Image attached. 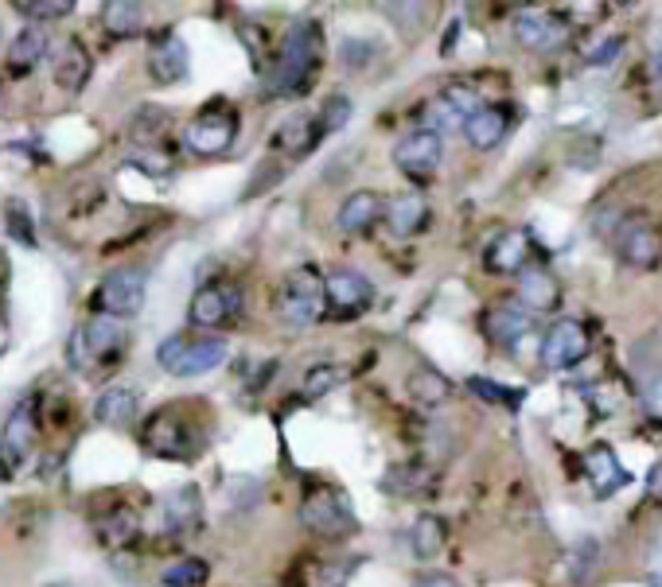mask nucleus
I'll return each instance as SVG.
<instances>
[{
  "label": "nucleus",
  "instance_id": "nucleus-1",
  "mask_svg": "<svg viewBox=\"0 0 662 587\" xmlns=\"http://www.w3.org/2000/svg\"><path fill=\"white\" fill-rule=\"evenodd\" d=\"M320 59H324V28L312 16H301V20L289 23L285 39H281L278 55L265 67V90L278 94V98H296L312 86L320 70Z\"/></svg>",
  "mask_w": 662,
  "mask_h": 587
},
{
  "label": "nucleus",
  "instance_id": "nucleus-2",
  "mask_svg": "<svg viewBox=\"0 0 662 587\" xmlns=\"http://www.w3.org/2000/svg\"><path fill=\"white\" fill-rule=\"evenodd\" d=\"M125 351H129V323L101 312H94L86 323H78L67 339V362L78 374H98V370L114 366Z\"/></svg>",
  "mask_w": 662,
  "mask_h": 587
},
{
  "label": "nucleus",
  "instance_id": "nucleus-3",
  "mask_svg": "<svg viewBox=\"0 0 662 587\" xmlns=\"http://www.w3.org/2000/svg\"><path fill=\"white\" fill-rule=\"evenodd\" d=\"M273 312H278L281 327H317L328 320V300H324V273L317 265H296L285 273L278 296H273Z\"/></svg>",
  "mask_w": 662,
  "mask_h": 587
},
{
  "label": "nucleus",
  "instance_id": "nucleus-4",
  "mask_svg": "<svg viewBox=\"0 0 662 587\" xmlns=\"http://www.w3.org/2000/svg\"><path fill=\"white\" fill-rule=\"evenodd\" d=\"M140 440L160 459H195L203 451V443H207V432H203V424L195 417H184L179 404H168V409H156L145 420Z\"/></svg>",
  "mask_w": 662,
  "mask_h": 587
},
{
  "label": "nucleus",
  "instance_id": "nucleus-5",
  "mask_svg": "<svg viewBox=\"0 0 662 587\" xmlns=\"http://www.w3.org/2000/svg\"><path fill=\"white\" fill-rule=\"evenodd\" d=\"M231 354L223 335H172L156 346V366L172 378H203L218 370Z\"/></svg>",
  "mask_w": 662,
  "mask_h": 587
},
{
  "label": "nucleus",
  "instance_id": "nucleus-6",
  "mask_svg": "<svg viewBox=\"0 0 662 587\" xmlns=\"http://www.w3.org/2000/svg\"><path fill=\"white\" fill-rule=\"evenodd\" d=\"M301 526L309 529L312 537H324V541H343V537L354 534V510L351 498L335 487H312L301 502Z\"/></svg>",
  "mask_w": 662,
  "mask_h": 587
},
{
  "label": "nucleus",
  "instance_id": "nucleus-7",
  "mask_svg": "<svg viewBox=\"0 0 662 587\" xmlns=\"http://www.w3.org/2000/svg\"><path fill=\"white\" fill-rule=\"evenodd\" d=\"M234 140H238V114H234L226 101H211L195 114V121L184 129V145L192 156L203 160H215V156L231 153Z\"/></svg>",
  "mask_w": 662,
  "mask_h": 587
},
{
  "label": "nucleus",
  "instance_id": "nucleus-8",
  "mask_svg": "<svg viewBox=\"0 0 662 587\" xmlns=\"http://www.w3.org/2000/svg\"><path fill=\"white\" fill-rule=\"evenodd\" d=\"M148 292V273L140 265H121L114 273H106L94 288V312L114 315V320H129L145 307Z\"/></svg>",
  "mask_w": 662,
  "mask_h": 587
},
{
  "label": "nucleus",
  "instance_id": "nucleus-9",
  "mask_svg": "<svg viewBox=\"0 0 662 587\" xmlns=\"http://www.w3.org/2000/svg\"><path fill=\"white\" fill-rule=\"evenodd\" d=\"M242 304H246V296H242L238 284L211 281V284H203V288L192 296V304H187V323L199 331L231 327V323L242 315Z\"/></svg>",
  "mask_w": 662,
  "mask_h": 587
},
{
  "label": "nucleus",
  "instance_id": "nucleus-10",
  "mask_svg": "<svg viewBox=\"0 0 662 587\" xmlns=\"http://www.w3.org/2000/svg\"><path fill=\"white\" fill-rule=\"evenodd\" d=\"M36 432H39L36 401H20L8 412L4 424H0V479L16 475L36 456Z\"/></svg>",
  "mask_w": 662,
  "mask_h": 587
},
{
  "label": "nucleus",
  "instance_id": "nucleus-11",
  "mask_svg": "<svg viewBox=\"0 0 662 587\" xmlns=\"http://www.w3.org/2000/svg\"><path fill=\"white\" fill-rule=\"evenodd\" d=\"M324 300H328V315L331 320H359L370 304H374V284L367 281L354 268H335L331 276H324Z\"/></svg>",
  "mask_w": 662,
  "mask_h": 587
},
{
  "label": "nucleus",
  "instance_id": "nucleus-12",
  "mask_svg": "<svg viewBox=\"0 0 662 587\" xmlns=\"http://www.w3.org/2000/svg\"><path fill=\"white\" fill-rule=\"evenodd\" d=\"M445 160V137L429 129H413L393 145V168L406 172L409 179H432Z\"/></svg>",
  "mask_w": 662,
  "mask_h": 587
},
{
  "label": "nucleus",
  "instance_id": "nucleus-13",
  "mask_svg": "<svg viewBox=\"0 0 662 587\" xmlns=\"http://www.w3.org/2000/svg\"><path fill=\"white\" fill-rule=\"evenodd\" d=\"M588 346H593V339H588V327L581 320H557L554 327L546 331V339H542V366L546 370H569L577 366V362H585Z\"/></svg>",
  "mask_w": 662,
  "mask_h": 587
},
{
  "label": "nucleus",
  "instance_id": "nucleus-14",
  "mask_svg": "<svg viewBox=\"0 0 662 587\" xmlns=\"http://www.w3.org/2000/svg\"><path fill=\"white\" fill-rule=\"evenodd\" d=\"M515 39L526 51H557L569 39V23L549 8H526L515 16Z\"/></svg>",
  "mask_w": 662,
  "mask_h": 587
},
{
  "label": "nucleus",
  "instance_id": "nucleus-15",
  "mask_svg": "<svg viewBox=\"0 0 662 587\" xmlns=\"http://www.w3.org/2000/svg\"><path fill=\"white\" fill-rule=\"evenodd\" d=\"M616 253L627 261L632 268H655L662 257V237L651 222L643 218H627L616 229Z\"/></svg>",
  "mask_w": 662,
  "mask_h": 587
},
{
  "label": "nucleus",
  "instance_id": "nucleus-16",
  "mask_svg": "<svg viewBox=\"0 0 662 587\" xmlns=\"http://www.w3.org/2000/svg\"><path fill=\"white\" fill-rule=\"evenodd\" d=\"M187 43L176 31H156L153 43H148V75L156 86H176L187 75Z\"/></svg>",
  "mask_w": 662,
  "mask_h": 587
},
{
  "label": "nucleus",
  "instance_id": "nucleus-17",
  "mask_svg": "<svg viewBox=\"0 0 662 587\" xmlns=\"http://www.w3.org/2000/svg\"><path fill=\"white\" fill-rule=\"evenodd\" d=\"M51 75H55V86H59L62 94H82L86 82H90V51L82 47V39H62L59 47H55L51 55Z\"/></svg>",
  "mask_w": 662,
  "mask_h": 587
},
{
  "label": "nucleus",
  "instance_id": "nucleus-18",
  "mask_svg": "<svg viewBox=\"0 0 662 587\" xmlns=\"http://www.w3.org/2000/svg\"><path fill=\"white\" fill-rule=\"evenodd\" d=\"M581 463H585V475L588 482H593V495L596 498H612L620 495V490L632 482V475H627V467L620 463V456L609 448V443H593V448L581 456Z\"/></svg>",
  "mask_w": 662,
  "mask_h": 587
},
{
  "label": "nucleus",
  "instance_id": "nucleus-19",
  "mask_svg": "<svg viewBox=\"0 0 662 587\" xmlns=\"http://www.w3.org/2000/svg\"><path fill=\"white\" fill-rule=\"evenodd\" d=\"M382 211H386V198L378 192H351L335 211V229L351 237L370 234V229L382 222Z\"/></svg>",
  "mask_w": 662,
  "mask_h": 587
},
{
  "label": "nucleus",
  "instance_id": "nucleus-20",
  "mask_svg": "<svg viewBox=\"0 0 662 587\" xmlns=\"http://www.w3.org/2000/svg\"><path fill=\"white\" fill-rule=\"evenodd\" d=\"M484 265L499 276H518L530 265V237L523 229H503L491 237V245L484 250Z\"/></svg>",
  "mask_w": 662,
  "mask_h": 587
},
{
  "label": "nucleus",
  "instance_id": "nucleus-21",
  "mask_svg": "<svg viewBox=\"0 0 662 587\" xmlns=\"http://www.w3.org/2000/svg\"><path fill=\"white\" fill-rule=\"evenodd\" d=\"M51 55V39H47V31L39 28V23H28V28L20 31V36L8 43V55H4V67L12 78H28L31 70L39 67V62Z\"/></svg>",
  "mask_w": 662,
  "mask_h": 587
},
{
  "label": "nucleus",
  "instance_id": "nucleus-22",
  "mask_svg": "<svg viewBox=\"0 0 662 587\" xmlns=\"http://www.w3.org/2000/svg\"><path fill=\"white\" fill-rule=\"evenodd\" d=\"M164 526H168L172 537H192L195 529L203 526V495L199 487H176L168 498H164Z\"/></svg>",
  "mask_w": 662,
  "mask_h": 587
},
{
  "label": "nucleus",
  "instance_id": "nucleus-23",
  "mask_svg": "<svg viewBox=\"0 0 662 587\" xmlns=\"http://www.w3.org/2000/svg\"><path fill=\"white\" fill-rule=\"evenodd\" d=\"M518 300H523V312H554L562 304V284L549 268L526 265L518 273Z\"/></svg>",
  "mask_w": 662,
  "mask_h": 587
},
{
  "label": "nucleus",
  "instance_id": "nucleus-24",
  "mask_svg": "<svg viewBox=\"0 0 662 587\" xmlns=\"http://www.w3.org/2000/svg\"><path fill=\"white\" fill-rule=\"evenodd\" d=\"M386 226H390L393 237H417L425 234V226H429V203H425V195L417 192H406V195H393L390 203H386L382 211Z\"/></svg>",
  "mask_w": 662,
  "mask_h": 587
},
{
  "label": "nucleus",
  "instance_id": "nucleus-25",
  "mask_svg": "<svg viewBox=\"0 0 662 587\" xmlns=\"http://www.w3.org/2000/svg\"><path fill=\"white\" fill-rule=\"evenodd\" d=\"M460 129H464V140H468L471 148L491 153V148H499L503 137L510 133V114L503 106H479L476 114L460 125Z\"/></svg>",
  "mask_w": 662,
  "mask_h": 587
},
{
  "label": "nucleus",
  "instance_id": "nucleus-26",
  "mask_svg": "<svg viewBox=\"0 0 662 587\" xmlns=\"http://www.w3.org/2000/svg\"><path fill=\"white\" fill-rule=\"evenodd\" d=\"M140 417V397L129 385H109L106 393L94 401V420L106 428H133Z\"/></svg>",
  "mask_w": 662,
  "mask_h": 587
},
{
  "label": "nucleus",
  "instance_id": "nucleus-27",
  "mask_svg": "<svg viewBox=\"0 0 662 587\" xmlns=\"http://www.w3.org/2000/svg\"><path fill=\"white\" fill-rule=\"evenodd\" d=\"M484 335L491 339L495 346H518L530 335V315L515 304H499V307H491V312H484Z\"/></svg>",
  "mask_w": 662,
  "mask_h": 587
},
{
  "label": "nucleus",
  "instance_id": "nucleus-28",
  "mask_svg": "<svg viewBox=\"0 0 662 587\" xmlns=\"http://www.w3.org/2000/svg\"><path fill=\"white\" fill-rule=\"evenodd\" d=\"M317 145H320V133H317V117L312 114H289L285 121L278 125V137H273V148L293 156V160L309 156Z\"/></svg>",
  "mask_w": 662,
  "mask_h": 587
},
{
  "label": "nucleus",
  "instance_id": "nucleus-29",
  "mask_svg": "<svg viewBox=\"0 0 662 587\" xmlns=\"http://www.w3.org/2000/svg\"><path fill=\"white\" fill-rule=\"evenodd\" d=\"M145 16L148 8L137 0H109V4H101V31L109 39H133L145 31Z\"/></svg>",
  "mask_w": 662,
  "mask_h": 587
},
{
  "label": "nucleus",
  "instance_id": "nucleus-30",
  "mask_svg": "<svg viewBox=\"0 0 662 587\" xmlns=\"http://www.w3.org/2000/svg\"><path fill=\"white\" fill-rule=\"evenodd\" d=\"M94 534H98V541L106 549H125V545H133L140 537V513L133 506H117V510L101 513Z\"/></svg>",
  "mask_w": 662,
  "mask_h": 587
},
{
  "label": "nucleus",
  "instance_id": "nucleus-31",
  "mask_svg": "<svg viewBox=\"0 0 662 587\" xmlns=\"http://www.w3.org/2000/svg\"><path fill=\"white\" fill-rule=\"evenodd\" d=\"M362 560H309L304 568H296L293 587H347Z\"/></svg>",
  "mask_w": 662,
  "mask_h": 587
},
{
  "label": "nucleus",
  "instance_id": "nucleus-32",
  "mask_svg": "<svg viewBox=\"0 0 662 587\" xmlns=\"http://www.w3.org/2000/svg\"><path fill=\"white\" fill-rule=\"evenodd\" d=\"M172 129V114L160 106H140L137 117L129 121V145L137 153H148V148H160L164 133Z\"/></svg>",
  "mask_w": 662,
  "mask_h": 587
},
{
  "label": "nucleus",
  "instance_id": "nucleus-33",
  "mask_svg": "<svg viewBox=\"0 0 662 587\" xmlns=\"http://www.w3.org/2000/svg\"><path fill=\"white\" fill-rule=\"evenodd\" d=\"M448 545V526L437 518V513H421L409 529V549H413L417 560H437Z\"/></svg>",
  "mask_w": 662,
  "mask_h": 587
},
{
  "label": "nucleus",
  "instance_id": "nucleus-34",
  "mask_svg": "<svg viewBox=\"0 0 662 587\" xmlns=\"http://www.w3.org/2000/svg\"><path fill=\"white\" fill-rule=\"evenodd\" d=\"M432 487V471L425 463H398L386 471L382 490L386 495H398V498H417Z\"/></svg>",
  "mask_w": 662,
  "mask_h": 587
},
{
  "label": "nucleus",
  "instance_id": "nucleus-35",
  "mask_svg": "<svg viewBox=\"0 0 662 587\" xmlns=\"http://www.w3.org/2000/svg\"><path fill=\"white\" fill-rule=\"evenodd\" d=\"M409 397L413 401H421V404H440L448 393H452V385H448V378L440 374V370H432V366H417L413 374H409Z\"/></svg>",
  "mask_w": 662,
  "mask_h": 587
},
{
  "label": "nucleus",
  "instance_id": "nucleus-36",
  "mask_svg": "<svg viewBox=\"0 0 662 587\" xmlns=\"http://www.w3.org/2000/svg\"><path fill=\"white\" fill-rule=\"evenodd\" d=\"M354 117V101L347 98V94H331V98L320 106V114H317V133H320V140L331 137V133H339V129H347V121Z\"/></svg>",
  "mask_w": 662,
  "mask_h": 587
},
{
  "label": "nucleus",
  "instance_id": "nucleus-37",
  "mask_svg": "<svg viewBox=\"0 0 662 587\" xmlns=\"http://www.w3.org/2000/svg\"><path fill=\"white\" fill-rule=\"evenodd\" d=\"M207 576H211L207 560L184 557V560H176L172 568H164L160 587H203V584H207Z\"/></svg>",
  "mask_w": 662,
  "mask_h": 587
},
{
  "label": "nucleus",
  "instance_id": "nucleus-38",
  "mask_svg": "<svg viewBox=\"0 0 662 587\" xmlns=\"http://www.w3.org/2000/svg\"><path fill=\"white\" fill-rule=\"evenodd\" d=\"M440 101H445L448 109H452L456 117H460V121H468L471 114H476L479 106H484V98H479V90L471 82H448L445 90L437 94Z\"/></svg>",
  "mask_w": 662,
  "mask_h": 587
},
{
  "label": "nucleus",
  "instance_id": "nucleus-39",
  "mask_svg": "<svg viewBox=\"0 0 662 587\" xmlns=\"http://www.w3.org/2000/svg\"><path fill=\"white\" fill-rule=\"evenodd\" d=\"M4 229H8V237H16L20 245H39V237H36V226H31V218H28V206L20 203V198H8L4 203Z\"/></svg>",
  "mask_w": 662,
  "mask_h": 587
},
{
  "label": "nucleus",
  "instance_id": "nucleus-40",
  "mask_svg": "<svg viewBox=\"0 0 662 587\" xmlns=\"http://www.w3.org/2000/svg\"><path fill=\"white\" fill-rule=\"evenodd\" d=\"M16 12L28 16L31 23H43V20H59V16H70L75 12V4L70 0H36V4H16Z\"/></svg>",
  "mask_w": 662,
  "mask_h": 587
},
{
  "label": "nucleus",
  "instance_id": "nucleus-41",
  "mask_svg": "<svg viewBox=\"0 0 662 587\" xmlns=\"http://www.w3.org/2000/svg\"><path fill=\"white\" fill-rule=\"evenodd\" d=\"M339 382H343V370L339 366H317V370L304 374L301 390H304V397H324V393L335 390Z\"/></svg>",
  "mask_w": 662,
  "mask_h": 587
},
{
  "label": "nucleus",
  "instance_id": "nucleus-42",
  "mask_svg": "<svg viewBox=\"0 0 662 587\" xmlns=\"http://www.w3.org/2000/svg\"><path fill=\"white\" fill-rule=\"evenodd\" d=\"M620 51H624V36H604V39H596L593 47H585L581 59H585L588 67H609Z\"/></svg>",
  "mask_w": 662,
  "mask_h": 587
},
{
  "label": "nucleus",
  "instance_id": "nucleus-43",
  "mask_svg": "<svg viewBox=\"0 0 662 587\" xmlns=\"http://www.w3.org/2000/svg\"><path fill=\"white\" fill-rule=\"evenodd\" d=\"M468 390L476 393V397H484V401H491V404H510V409L523 401V393L503 390V385L491 382V378H468Z\"/></svg>",
  "mask_w": 662,
  "mask_h": 587
},
{
  "label": "nucleus",
  "instance_id": "nucleus-44",
  "mask_svg": "<svg viewBox=\"0 0 662 587\" xmlns=\"http://www.w3.org/2000/svg\"><path fill=\"white\" fill-rule=\"evenodd\" d=\"M238 36L246 39V51L254 55V59L262 62V70H265V55H270V36H265V28H262V23H250V20H242V23H238Z\"/></svg>",
  "mask_w": 662,
  "mask_h": 587
},
{
  "label": "nucleus",
  "instance_id": "nucleus-45",
  "mask_svg": "<svg viewBox=\"0 0 662 587\" xmlns=\"http://www.w3.org/2000/svg\"><path fill=\"white\" fill-rule=\"evenodd\" d=\"M129 160L140 164V172H148V176H168L172 172V160L160 153V148H148V153H137V148H133Z\"/></svg>",
  "mask_w": 662,
  "mask_h": 587
},
{
  "label": "nucleus",
  "instance_id": "nucleus-46",
  "mask_svg": "<svg viewBox=\"0 0 662 587\" xmlns=\"http://www.w3.org/2000/svg\"><path fill=\"white\" fill-rule=\"evenodd\" d=\"M643 495H648L651 506H662V459L648 471V479H643Z\"/></svg>",
  "mask_w": 662,
  "mask_h": 587
},
{
  "label": "nucleus",
  "instance_id": "nucleus-47",
  "mask_svg": "<svg viewBox=\"0 0 662 587\" xmlns=\"http://www.w3.org/2000/svg\"><path fill=\"white\" fill-rule=\"evenodd\" d=\"M643 409H648L655 420H662V378H655V382L643 390Z\"/></svg>",
  "mask_w": 662,
  "mask_h": 587
},
{
  "label": "nucleus",
  "instance_id": "nucleus-48",
  "mask_svg": "<svg viewBox=\"0 0 662 587\" xmlns=\"http://www.w3.org/2000/svg\"><path fill=\"white\" fill-rule=\"evenodd\" d=\"M417 587H460V584H456L452 576H429V580H421Z\"/></svg>",
  "mask_w": 662,
  "mask_h": 587
},
{
  "label": "nucleus",
  "instance_id": "nucleus-49",
  "mask_svg": "<svg viewBox=\"0 0 662 587\" xmlns=\"http://www.w3.org/2000/svg\"><path fill=\"white\" fill-rule=\"evenodd\" d=\"M4 343H8V323L0 320V351H4Z\"/></svg>",
  "mask_w": 662,
  "mask_h": 587
},
{
  "label": "nucleus",
  "instance_id": "nucleus-50",
  "mask_svg": "<svg viewBox=\"0 0 662 587\" xmlns=\"http://www.w3.org/2000/svg\"><path fill=\"white\" fill-rule=\"evenodd\" d=\"M47 587H70V584H47Z\"/></svg>",
  "mask_w": 662,
  "mask_h": 587
}]
</instances>
